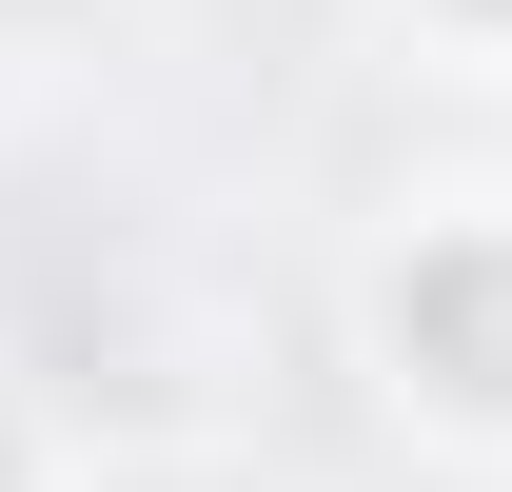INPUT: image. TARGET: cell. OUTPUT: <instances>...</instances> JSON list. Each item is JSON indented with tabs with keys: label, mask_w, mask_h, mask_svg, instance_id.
<instances>
[{
	"label": "cell",
	"mask_w": 512,
	"mask_h": 492,
	"mask_svg": "<svg viewBox=\"0 0 512 492\" xmlns=\"http://www.w3.org/2000/svg\"><path fill=\"white\" fill-rule=\"evenodd\" d=\"M394 355L434 394H473V414H512V237H434L414 256L394 276Z\"/></svg>",
	"instance_id": "obj_1"
},
{
	"label": "cell",
	"mask_w": 512,
	"mask_h": 492,
	"mask_svg": "<svg viewBox=\"0 0 512 492\" xmlns=\"http://www.w3.org/2000/svg\"><path fill=\"white\" fill-rule=\"evenodd\" d=\"M0 492H20V453H0Z\"/></svg>",
	"instance_id": "obj_2"
}]
</instances>
